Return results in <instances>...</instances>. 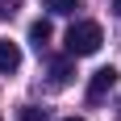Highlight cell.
Returning a JSON list of instances; mask_svg holds the SVG:
<instances>
[{
    "mask_svg": "<svg viewBox=\"0 0 121 121\" xmlns=\"http://www.w3.org/2000/svg\"><path fill=\"white\" fill-rule=\"evenodd\" d=\"M63 42H67V54H71V59H88V54H96V50L104 46V29H100L96 21H75Z\"/></svg>",
    "mask_w": 121,
    "mask_h": 121,
    "instance_id": "cell-1",
    "label": "cell"
},
{
    "mask_svg": "<svg viewBox=\"0 0 121 121\" xmlns=\"http://www.w3.org/2000/svg\"><path fill=\"white\" fill-rule=\"evenodd\" d=\"M113 84H117V71L113 67H100V71H92V79H88V100L96 104V100H104L113 92Z\"/></svg>",
    "mask_w": 121,
    "mask_h": 121,
    "instance_id": "cell-2",
    "label": "cell"
},
{
    "mask_svg": "<svg viewBox=\"0 0 121 121\" xmlns=\"http://www.w3.org/2000/svg\"><path fill=\"white\" fill-rule=\"evenodd\" d=\"M21 67V46L17 42H0V75H13Z\"/></svg>",
    "mask_w": 121,
    "mask_h": 121,
    "instance_id": "cell-3",
    "label": "cell"
},
{
    "mask_svg": "<svg viewBox=\"0 0 121 121\" xmlns=\"http://www.w3.org/2000/svg\"><path fill=\"white\" fill-rule=\"evenodd\" d=\"M71 54H67V59H54V63H50V84H54V88H67V84H71Z\"/></svg>",
    "mask_w": 121,
    "mask_h": 121,
    "instance_id": "cell-4",
    "label": "cell"
},
{
    "mask_svg": "<svg viewBox=\"0 0 121 121\" xmlns=\"http://www.w3.org/2000/svg\"><path fill=\"white\" fill-rule=\"evenodd\" d=\"M50 34H54V29H50V21H46V17H42V21H34V25H29V42H34L38 50H42V46H46V42H50Z\"/></svg>",
    "mask_w": 121,
    "mask_h": 121,
    "instance_id": "cell-5",
    "label": "cell"
},
{
    "mask_svg": "<svg viewBox=\"0 0 121 121\" xmlns=\"http://www.w3.org/2000/svg\"><path fill=\"white\" fill-rule=\"evenodd\" d=\"M46 9L54 13V17H71V13L79 9V0H46Z\"/></svg>",
    "mask_w": 121,
    "mask_h": 121,
    "instance_id": "cell-6",
    "label": "cell"
},
{
    "mask_svg": "<svg viewBox=\"0 0 121 121\" xmlns=\"http://www.w3.org/2000/svg\"><path fill=\"white\" fill-rule=\"evenodd\" d=\"M17 121H46V113L38 109V104H21L17 109Z\"/></svg>",
    "mask_w": 121,
    "mask_h": 121,
    "instance_id": "cell-7",
    "label": "cell"
},
{
    "mask_svg": "<svg viewBox=\"0 0 121 121\" xmlns=\"http://www.w3.org/2000/svg\"><path fill=\"white\" fill-rule=\"evenodd\" d=\"M17 9H21V0H0V13H4V17H13Z\"/></svg>",
    "mask_w": 121,
    "mask_h": 121,
    "instance_id": "cell-8",
    "label": "cell"
},
{
    "mask_svg": "<svg viewBox=\"0 0 121 121\" xmlns=\"http://www.w3.org/2000/svg\"><path fill=\"white\" fill-rule=\"evenodd\" d=\"M113 9H117V17H121V0H117V4H113Z\"/></svg>",
    "mask_w": 121,
    "mask_h": 121,
    "instance_id": "cell-9",
    "label": "cell"
},
{
    "mask_svg": "<svg viewBox=\"0 0 121 121\" xmlns=\"http://www.w3.org/2000/svg\"><path fill=\"white\" fill-rule=\"evenodd\" d=\"M63 121H84V117H63Z\"/></svg>",
    "mask_w": 121,
    "mask_h": 121,
    "instance_id": "cell-10",
    "label": "cell"
},
{
    "mask_svg": "<svg viewBox=\"0 0 121 121\" xmlns=\"http://www.w3.org/2000/svg\"><path fill=\"white\" fill-rule=\"evenodd\" d=\"M0 121H4V117H0Z\"/></svg>",
    "mask_w": 121,
    "mask_h": 121,
    "instance_id": "cell-11",
    "label": "cell"
}]
</instances>
